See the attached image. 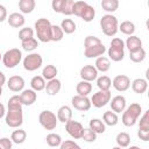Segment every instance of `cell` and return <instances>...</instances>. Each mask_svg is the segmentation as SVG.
<instances>
[{
  "mask_svg": "<svg viewBox=\"0 0 149 149\" xmlns=\"http://www.w3.org/2000/svg\"><path fill=\"white\" fill-rule=\"evenodd\" d=\"M23 123L22 104L20 95H13L8 99V111L6 113V125L12 128H17Z\"/></svg>",
  "mask_w": 149,
  "mask_h": 149,
  "instance_id": "cell-1",
  "label": "cell"
},
{
  "mask_svg": "<svg viewBox=\"0 0 149 149\" xmlns=\"http://www.w3.org/2000/svg\"><path fill=\"white\" fill-rule=\"evenodd\" d=\"M141 113H142V108L140 104H136V102L130 104V106H128L126 111H123L121 121L126 127H132L136 123Z\"/></svg>",
  "mask_w": 149,
  "mask_h": 149,
  "instance_id": "cell-2",
  "label": "cell"
},
{
  "mask_svg": "<svg viewBox=\"0 0 149 149\" xmlns=\"http://www.w3.org/2000/svg\"><path fill=\"white\" fill-rule=\"evenodd\" d=\"M50 30H51V23L48 19L41 17L35 22V31L37 35V38L43 42L48 43L50 42Z\"/></svg>",
  "mask_w": 149,
  "mask_h": 149,
  "instance_id": "cell-3",
  "label": "cell"
},
{
  "mask_svg": "<svg viewBox=\"0 0 149 149\" xmlns=\"http://www.w3.org/2000/svg\"><path fill=\"white\" fill-rule=\"evenodd\" d=\"M100 28L106 36H114L118 33V19L112 14H106L100 19Z\"/></svg>",
  "mask_w": 149,
  "mask_h": 149,
  "instance_id": "cell-4",
  "label": "cell"
},
{
  "mask_svg": "<svg viewBox=\"0 0 149 149\" xmlns=\"http://www.w3.org/2000/svg\"><path fill=\"white\" fill-rule=\"evenodd\" d=\"M21 59H22V54L17 48L9 49L2 55V63L8 69H13L16 65H19Z\"/></svg>",
  "mask_w": 149,
  "mask_h": 149,
  "instance_id": "cell-5",
  "label": "cell"
},
{
  "mask_svg": "<svg viewBox=\"0 0 149 149\" xmlns=\"http://www.w3.org/2000/svg\"><path fill=\"white\" fill-rule=\"evenodd\" d=\"M38 121H40L41 126L44 129H47V130L55 129L56 126H57V122H58L56 114L54 112H51V111H43V112H41L40 115H38Z\"/></svg>",
  "mask_w": 149,
  "mask_h": 149,
  "instance_id": "cell-6",
  "label": "cell"
},
{
  "mask_svg": "<svg viewBox=\"0 0 149 149\" xmlns=\"http://www.w3.org/2000/svg\"><path fill=\"white\" fill-rule=\"evenodd\" d=\"M42 63H43L42 56L40 54H37V52H31V54H29L28 56L24 57L23 68L27 71H35V70L41 68Z\"/></svg>",
  "mask_w": 149,
  "mask_h": 149,
  "instance_id": "cell-7",
  "label": "cell"
},
{
  "mask_svg": "<svg viewBox=\"0 0 149 149\" xmlns=\"http://www.w3.org/2000/svg\"><path fill=\"white\" fill-rule=\"evenodd\" d=\"M111 97L112 95H111L109 91H98V92L93 93L90 101H91V105H93L94 107L101 108L111 101Z\"/></svg>",
  "mask_w": 149,
  "mask_h": 149,
  "instance_id": "cell-8",
  "label": "cell"
},
{
  "mask_svg": "<svg viewBox=\"0 0 149 149\" xmlns=\"http://www.w3.org/2000/svg\"><path fill=\"white\" fill-rule=\"evenodd\" d=\"M65 130L68 132V134L78 140V139H81V134H83V130H84V127L80 122L78 121H74V120H69L66 123H65Z\"/></svg>",
  "mask_w": 149,
  "mask_h": 149,
  "instance_id": "cell-9",
  "label": "cell"
},
{
  "mask_svg": "<svg viewBox=\"0 0 149 149\" xmlns=\"http://www.w3.org/2000/svg\"><path fill=\"white\" fill-rule=\"evenodd\" d=\"M113 87L119 92H125L130 87V79L126 74H118L112 81Z\"/></svg>",
  "mask_w": 149,
  "mask_h": 149,
  "instance_id": "cell-10",
  "label": "cell"
},
{
  "mask_svg": "<svg viewBox=\"0 0 149 149\" xmlns=\"http://www.w3.org/2000/svg\"><path fill=\"white\" fill-rule=\"evenodd\" d=\"M72 106L80 111V112H86L91 108V101L87 97H80V95H74L71 100Z\"/></svg>",
  "mask_w": 149,
  "mask_h": 149,
  "instance_id": "cell-11",
  "label": "cell"
},
{
  "mask_svg": "<svg viewBox=\"0 0 149 149\" xmlns=\"http://www.w3.org/2000/svg\"><path fill=\"white\" fill-rule=\"evenodd\" d=\"M79 74H80L83 80L88 81V83H91V81H93V80H95L98 78V71H97V69L93 65H85V66H83L80 69V73Z\"/></svg>",
  "mask_w": 149,
  "mask_h": 149,
  "instance_id": "cell-12",
  "label": "cell"
},
{
  "mask_svg": "<svg viewBox=\"0 0 149 149\" xmlns=\"http://www.w3.org/2000/svg\"><path fill=\"white\" fill-rule=\"evenodd\" d=\"M7 86L12 92H20L24 87V79L21 76H12L7 80Z\"/></svg>",
  "mask_w": 149,
  "mask_h": 149,
  "instance_id": "cell-13",
  "label": "cell"
},
{
  "mask_svg": "<svg viewBox=\"0 0 149 149\" xmlns=\"http://www.w3.org/2000/svg\"><path fill=\"white\" fill-rule=\"evenodd\" d=\"M106 51V47L100 43V44H97L94 47H91V48H87L84 50V56L87 57V58H98L100 56L104 55V52Z\"/></svg>",
  "mask_w": 149,
  "mask_h": 149,
  "instance_id": "cell-14",
  "label": "cell"
},
{
  "mask_svg": "<svg viewBox=\"0 0 149 149\" xmlns=\"http://www.w3.org/2000/svg\"><path fill=\"white\" fill-rule=\"evenodd\" d=\"M37 99V94L34 90H23L22 93L20 94V100H21V104L22 105H26V106H30L33 105Z\"/></svg>",
  "mask_w": 149,
  "mask_h": 149,
  "instance_id": "cell-15",
  "label": "cell"
},
{
  "mask_svg": "<svg viewBox=\"0 0 149 149\" xmlns=\"http://www.w3.org/2000/svg\"><path fill=\"white\" fill-rule=\"evenodd\" d=\"M109 104L114 113H121L126 108V98L123 95H115L112 101H109Z\"/></svg>",
  "mask_w": 149,
  "mask_h": 149,
  "instance_id": "cell-16",
  "label": "cell"
},
{
  "mask_svg": "<svg viewBox=\"0 0 149 149\" xmlns=\"http://www.w3.org/2000/svg\"><path fill=\"white\" fill-rule=\"evenodd\" d=\"M7 21H8V24L13 28H20V27H23L24 26V16L20 13H12L8 17H7Z\"/></svg>",
  "mask_w": 149,
  "mask_h": 149,
  "instance_id": "cell-17",
  "label": "cell"
},
{
  "mask_svg": "<svg viewBox=\"0 0 149 149\" xmlns=\"http://www.w3.org/2000/svg\"><path fill=\"white\" fill-rule=\"evenodd\" d=\"M126 47L128 48L129 52H135V51L142 49V41L140 40V37H137L135 35H132L127 38Z\"/></svg>",
  "mask_w": 149,
  "mask_h": 149,
  "instance_id": "cell-18",
  "label": "cell"
},
{
  "mask_svg": "<svg viewBox=\"0 0 149 149\" xmlns=\"http://www.w3.org/2000/svg\"><path fill=\"white\" fill-rule=\"evenodd\" d=\"M71 118H72V109L69 106L64 105L58 108V111H57V120L58 121L66 123L69 120H71Z\"/></svg>",
  "mask_w": 149,
  "mask_h": 149,
  "instance_id": "cell-19",
  "label": "cell"
},
{
  "mask_svg": "<svg viewBox=\"0 0 149 149\" xmlns=\"http://www.w3.org/2000/svg\"><path fill=\"white\" fill-rule=\"evenodd\" d=\"M61 87H62V84H61V80L59 79H57V78L51 79V80H49L45 84L47 94H49V95H56L61 91Z\"/></svg>",
  "mask_w": 149,
  "mask_h": 149,
  "instance_id": "cell-20",
  "label": "cell"
},
{
  "mask_svg": "<svg viewBox=\"0 0 149 149\" xmlns=\"http://www.w3.org/2000/svg\"><path fill=\"white\" fill-rule=\"evenodd\" d=\"M132 88L135 93H139V94H142L147 91L148 88V83L146 79L143 78H136L135 80H133L132 83Z\"/></svg>",
  "mask_w": 149,
  "mask_h": 149,
  "instance_id": "cell-21",
  "label": "cell"
},
{
  "mask_svg": "<svg viewBox=\"0 0 149 149\" xmlns=\"http://www.w3.org/2000/svg\"><path fill=\"white\" fill-rule=\"evenodd\" d=\"M76 91H77L78 95H80V97H87L91 93V91H92V84L88 83V81L81 80V81H79L77 84Z\"/></svg>",
  "mask_w": 149,
  "mask_h": 149,
  "instance_id": "cell-22",
  "label": "cell"
},
{
  "mask_svg": "<svg viewBox=\"0 0 149 149\" xmlns=\"http://www.w3.org/2000/svg\"><path fill=\"white\" fill-rule=\"evenodd\" d=\"M94 68L97 69V71H100V72H107L111 68V62L107 57L105 56H100L97 58L95 61V65Z\"/></svg>",
  "mask_w": 149,
  "mask_h": 149,
  "instance_id": "cell-23",
  "label": "cell"
},
{
  "mask_svg": "<svg viewBox=\"0 0 149 149\" xmlns=\"http://www.w3.org/2000/svg\"><path fill=\"white\" fill-rule=\"evenodd\" d=\"M88 128L91 130H93L95 134H102L106 130L105 123L100 119H91L90 123H88Z\"/></svg>",
  "mask_w": 149,
  "mask_h": 149,
  "instance_id": "cell-24",
  "label": "cell"
},
{
  "mask_svg": "<svg viewBox=\"0 0 149 149\" xmlns=\"http://www.w3.org/2000/svg\"><path fill=\"white\" fill-rule=\"evenodd\" d=\"M57 72H58V70H57V68L55 66V65H51V64H49V65H45L44 68H43V71H42V77H43V79L45 80H51V79H55L56 78V74H57Z\"/></svg>",
  "mask_w": 149,
  "mask_h": 149,
  "instance_id": "cell-25",
  "label": "cell"
},
{
  "mask_svg": "<svg viewBox=\"0 0 149 149\" xmlns=\"http://www.w3.org/2000/svg\"><path fill=\"white\" fill-rule=\"evenodd\" d=\"M108 56L112 61L114 62H120L125 57V51L121 48H114V47H109L108 49Z\"/></svg>",
  "mask_w": 149,
  "mask_h": 149,
  "instance_id": "cell-26",
  "label": "cell"
},
{
  "mask_svg": "<svg viewBox=\"0 0 149 149\" xmlns=\"http://www.w3.org/2000/svg\"><path fill=\"white\" fill-rule=\"evenodd\" d=\"M30 86H31V90H34L35 92L42 91L45 88V80L43 79L42 76H35L30 80Z\"/></svg>",
  "mask_w": 149,
  "mask_h": 149,
  "instance_id": "cell-27",
  "label": "cell"
},
{
  "mask_svg": "<svg viewBox=\"0 0 149 149\" xmlns=\"http://www.w3.org/2000/svg\"><path fill=\"white\" fill-rule=\"evenodd\" d=\"M35 1L34 0H20L19 1V8L23 14L31 13L35 8Z\"/></svg>",
  "mask_w": 149,
  "mask_h": 149,
  "instance_id": "cell-28",
  "label": "cell"
},
{
  "mask_svg": "<svg viewBox=\"0 0 149 149\" xmlns=\"http://www.w3.org/2000/svg\"><path fill=\"white\" fill-rule=\"evenodd\" d=\"M26 139H27V133L23 130V129H16V130H14L13 133H12V136H10V140H12V142H14V143H16V144H21V143H23L24 141H26Z\"/></svg>",
  "mask_w": 149,
  "mask_h": 149,
  "instance_id": "cell-29",
  "label": "cell"
},
{
  "mask_svg": "<svg viewBox=\"0 0 149 149\" xmlns=\"http://www.w3.org/2000/svg\"><path fill=\"white\" fill-rule=\"evenodd\" d=\"M118 29H120V31L122 34L132 36L135 31V24L132 21H123V22H121L120 27H118Z\"/></svg>",
  "mask_w": 149,
  "mask_h": 149,
  "instance_id": "cell-30",
  "label": "cell"
},
{
  "mask_svg": "<svg viewBox=\"0 0 149 149\" xmlns=\"http://www.w3.org/2000/svg\"><path fill=\"white\" fill-rule=\"evenodd\" d=\"M97 86L99 87L100 91H109L112 86V80L107 76H101L97 78Z\"/></svg>",
  "mask_w": 149,
  "mask_h": 149,
  "instance_id": "cell-31",
  "label": "cell"
},
{
  "mask_svg": "<svg viewBox=\"0 0 149 149\" xmlns=\"http://www.w3.org/2000/svg\"><path fill=\"white\" fill-rule=\"evenodd\" d=\"M61 28L65 34H72L76 31V23L71 19H64L61 23Z\"/></svg>",
  "mask_w": 149,
  "mask_h": 149,
  "instance_id": "cell-32",
  "label": "cell"
},
{
  "mask_svg": "<svg viewBox=\"0 0 149 149\" xmlns=\"http://www.w3.org/2000/svg\"><path fill=\"white\" fill-rule=\"evenodd\" d=\"M64 33L62 30V28L57 24H51V30H50V40L54 42H58L63 38Z\"/></svg>",
  "mask_w": 149,
  "mask_h": 149,
  "instance_id": "cell-33",
  "label": "cell"
},
{
  "mask_svg": "<svg viewBox=\"0 0 149 149\" xmlns=\"http://www.w3.org/2000/svg\"><path fill=\"white\" fill-rule=\"evenodd\" d=\"M116 143H118V147L120 148H126L129 146L130 143V136L128 133H125V132H121L116 135V139H115Z\"/></svg>",
  "mask_w": 149,
  "mask_h": 149,
  "instance_id": "cell-34",
  "label": "cell"
},
{
  "mask_svg": "<svg viewBox=\"0 0 149 149\" xmlns=\"http://www.w3.org/2000/svg\"><path fill=\"white\" fill-rule=\"evenodd\" d=\"M104 123L105 125H107V126H115L116 123H118V115H116V113H114V112H112V111H107V112H105L104 113Z\"/></svg>",
  "mask_w": 149,
  "mask_h": 149,
  "instance_id": "cell-35",
  "label": "cell"
},
{
  "mask_svg": "<svg viewBox=\"0 0 149 149\" xmlns=\"http://www.w3.org/2000/svg\"><path fill=\"white\" fill-rule=\"evenodd\" d=\"M45 141H47V144H48L49 147L55 148V147L61 146V143H62V137H61L58 134H56V133H50V134L47 135Z\"/></svg>",
  "mask_w": 149,
  "mask_h": 149,
  "instance_id": "cell-36",
  "label": "cell"
},
{
  "mask_svg": "<svg viewBox=\"0 0 149 149\" xmlns=\"http://www.w3.org/2000/svg\"><path fill=\"white\" fill-rule=\"evenodd\" d=\"M94 15H95L94 8L87 3V6L84 8V10H83V13H81V15H80V19L84 20L85 22H91V21L94 19Z\"/></svg>",
  "mask_w": 149,
  "mask_h": 149,
  "instance_id": "cell-37",
  "label": "cell"
},
{
  "mask_svg": "<svg viewBox=\"0 0 149 149\" xmlns=\"http://www.w3.org/2000/svg\"><path fill=\"white\" fill-rule=\"evenodd\" d=\"M101 7L106 12H115L119 7V1L118 0H102Z\"/></svg>",
  "mask_w": 149,
  "mask_h": 149,
  "instance_id": "cell-38",
  "label": "cell"
},
{
  "mask_svg": "<svg viewBox=\"0 0 149 149\" xmlns=\"http://www.w3.org/2000/svg\"><path fill=\"white\" fill-rule=\"evenodd\" d=\"M129 58L134 63H141L146 58V50L142 48V49H140L135 52H129Z\"/></svg>",
  "mask_w": 149,
  "mask_h": 149,
  "instance_id": "cell-39",
  "label": "cell"
},
{
  "mask_svg": "<svg viewBox=\"0 0 149 149\" xmlns=\"http://www.w3.org/2000/svg\"><path fill=\"white\" fill-rule=\"evenodd\" d=\"M22 44V49L26 50V51H33L37 48V40L31 37V38H28V40H24L21 42Z\"/></svg>",
  "mask_w": 149,
  "mask_h": 149,
  "instance_id": "cell-40",
  "label": "cell"
},
{
  "mask_svg": "<svg viewBox=\"0 0 149 149\" xmlns=\"http://www.w3.org/2000/svg\"><path fill=\"white\" fill-rule=\"evenodd\" d=\"M81 139L85 142H94L97 140V134L93 130H91L90 128H84L83 134H81Z\"/></svg>",
  "mask_w": 149,
  "mask_h": 149,
  "instance_id": "cell-41",
  "label": "cell"
},
{
  "mask_svg": "<svg viewBox=\"0 0 149 149\" xmlns=\"http://www.w3.org/2000/svg\"><path fill=\"white\" fill-rule=\"evenodd\" d=\"M73 3H74L73 0H63V6H62L61 13L65 14V15H72L73 14V12H72Z\"/></svg>",
  "mask_w": 149,
  "mask_h": 149,
  "instance_id": "cell-42",
  "label": "cell"
},
{
  "mask_svg": "<svg viewBox=\"0 0 149 149\" xmlns=\"http://www.w3.org/2000/svg\"><path fill=\"white\" fill-rule=\"evenodd\" d=\"M34 37V30L29 27H24V28H21V30L19 31V38L22 41L24 40H28V38H31Z\"/></svg>",
  "mask_w": 149,
  "mask_h": 149,
  "instance_id": "cell-43",
  "label": "cell"
},
{
  "mask_svg": "<svg viewBox=\"0 0 149 149\" xmlns=\"http://www.w3.org/2000/svg\"><path fill=\"white\" fill-rule=\"evenodd\" d=\"M86 6H87V2H85V1H74L73 8H72L73 14H74L76 16L80 17V15H81V13H83V10H84V8H85Z\"/></svg>",
  "mask_w": 149,
  "mask_h": 149,
  "instance_id": "cell-44",
  "label": "cell"
},
{
  "mask_svg": "<svg viewBox=\"0 0 149 149\" xmlns=\"http://www.w3.org/2000/svg\"><path fill=\"white\" fill-rule=\"evenodd\" d=\"M100 43H101V41H100V38H99V37L90 35V36H86V37H85V41H84V47H85V49H87V48L94 47V45L100 44Z\"/></svg>",
  "mask_w": 149,
  "mask_h": 149,
  "instance_id": "cell-45",
  "label": "cell"
},
{
  "mask_svg": "<svg viewBox=\"0 0 149 149\" xmlns=\"http://www.w3.org/2000/svg\"><path fill=\"white\" fill-rule=\"evenodd\" d=\"M140 130H148L149 132V111H146L140 119Z\"/></svg>",
  "mask_w": 149,
  "mask_h": 149,
  "instance_id": "cell-46",
  "label": "cell"
},
{
  "mask_svg": "<svg viewBox=\"0 0 149 149\" xmlns=\"http://www.w3.org/2000/svg\"><path fill=\"white\" fill-rule=\"evenodd\" d=\"M61 149H81L78 143H76L72 140H65L61 143Z\"/></svg>",
  "mask_w": 149,
  "mask_h": 149,
  "instance_id": "cell-47",
  "label": "cell"
},
{
  "mask_svg": "<svg viewBox=\"0 0 149 149\" xmlns=\"http://www.w3.org/2000/svg\"><path fill=\"white\" fill-rule=\"evenodd\" d=\"M12 140L8 137H2L0 139V149H12Z\"/></svg>",
  "mask_w": 149,
  "mask_h": 149,
  "instance_id": "cell-48",
  "label": "cell"
},
{
  "mask_svg": "<svg viewBox=\"0 0 149 149\" xmlns=\"http://www.w3.org/2000/svg\"><path fill=\"white\" fill-rule=\"evenodd\" d=\"M51 6H52V9H54L56 13H61L62 6H63V0H52Z\"/></svg>",
  "mask_w": 149,
  "mask_h": 149,
  "instance_id": "cell-49",
  "label": "cell"
},
{
  "mask_svg": "<svg viewBox=\"0 0 149 149\" xmlns=\"http://www.w3.org/2000/svg\"><path fill=\"white\" fill-rule=\"evenodd\" d=\"M111 47H114V48H121V49H123V48H125V42H123L121 38L115 37V38H113V40H112V42H111Z\"/></svg>",
  "mask_w": 149,
  "mask_h": 149,
  "instance_id": "cell-50",
  "label": "cell"
},
{
  "mask_svg": "<svg viewBox=\"0 0 149 149\" xmlns=\"http://www.w3.org/2000/svg\"><path fill=\"white\" fill-rule=\"evenodd\" d=\"M137 136H139L140 140H142V141H148V140H149V132H148V130H140V129H139Z\"/></svg>",
  "mask_w": 149,
  "mask_h": 149,
  "instance_id": "cell-51",
  "label": "cell"
},
{
  "mask_svg": "<svg viewBox=\"0 0 149 149\" xmlns=\"http://www.w3.org/2000/svg\"><path fill=\"white\" fill-rule=\"evenodd\" d=\"M7 19V9L3 5H0V22H3Z\"/></svg>",
  "mask_w": 149,
  "mask_h": 149,
  "instance_id": "cell-52",
  "label": "cell"
},
{
  "mask_svg": "<svg viewBox=\"0 0 149 149\" xmlns=\"http://www.w3.org/2000/svg\"><path fill=\"white\" fill-rule=\"evenodd\" d=\"M6 83V76L3 74V72L0 71V86L2 87V85Z\"/></svg>",
  "mask_w": 149,
  "mask_h": 149,
  "instance_id": "cell-53",
  "label": "cell"
},
{
  "mask_svg": "<svg viewBox=\"0 0 149 149\" xmlns=\"http://www.w3.org/2000/svg\"><path fill=\"white\" fill-rule=\"evenodd\" d=\"M5 113H6V109H5V106H3V105H2L1 102H0V119H1V118H2L3 115H5Z\"/></svg>",
  "mask_w": 149,
  "mask_h": 149,
  "instance_id": "cell-54",
  "label": "cell"
},
{
  "mask_svg": "<svg viewBox=\"0 0 149 149\" xmlns=\"http://www.w3.org/2000/svg\"><path fill=\"white\" fill-rule=\"evenodd\" d=\"M128 149H141L140 147H137V146H132V147H129Z\"/></svg>",
  "mask_w": 149,
  "mask_h": 149,
  "instance_id": "cell-55",
  "label": "cell"
},
{
  "mask_svg": "<svg viewBox=\"0 0 149 149\" xmlns=\"http://www.w3.org/2000/svg\"><path fill=\"white\" fill-rule=\"evenodd\" d=\"M112 149H122V148H120V147H113Z\"/></svg>",
  "mask_w": 149,
  "mask_h": 149,
  "instance_id": "cell-56",
  "label": "cell"
},
{
  "mask_svg": "<svg viewBox=\"0 0 149 149\" xmlns=\"http://www.w3.org/2000/svg\"><path fill=\"white\" fill-rule=\"evenodd\" d=\"M1 94H2V87L0 86V95H1Z\"/></svg>",
  "mask_w": 149,
  "mask_h": 149,
  "instance_id": "cell-57",
  "label": "cell"
},
{
  "mask_svg": "<svg viewBox=\"0 0 149 149\" xmlns=\"http://www.w3.org/2000/svg\"><path fill=\"white\" fill-rule=\"evenodd\" d=\"M1 59H2V55L0 54V61H1Z\"/></svg>",
  "mask_w": 149,
  "mask_h": 149,
  "instance_id": "cell-58",
  "label": "cell"
}]
</instances>
